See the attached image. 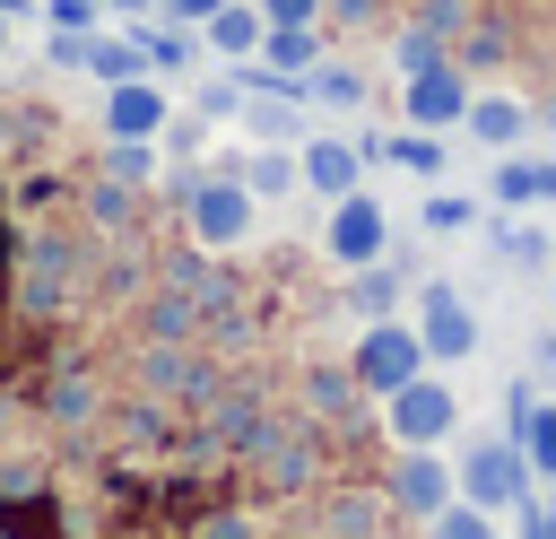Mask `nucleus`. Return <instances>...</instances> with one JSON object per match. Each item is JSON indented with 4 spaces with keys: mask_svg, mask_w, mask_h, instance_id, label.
<instances>
[{
    "mask_svg": "<svg viewBox=\"0 0 556 539\" xmlns=\"http://www.w3.org/2000/svg\"><path fill=\"white\" fill-rule=\"evenodd\" d=\"M469 17V0H417V26H434V35H452Z\"/></svg>",
    "mask_w": 556,
    "mask_h": 539,
    "instance_id": "32",
    "label": "nucleus"
},
{
    "mask_svg": "<svg viewBox=\"0 0 556 539\" xmlns=\"http://www.w3.org/2000/svg\"><path fill=\"white\" fill-rule=\"evenodd\" d=\"M382 426H391V443H443V435L460 426V400H452L434 374H417V383H400V391L382 400Z\"/></svg>",
    "mask_w": 556,
    "mask_h": 539,
    "instance_id": "3",
    "label": "nucleus"
},
{
    "mask_svg": "<svg viewBox=\"0 0 556 539\" xmlns=\"http://www.w3.org/2000/svg\"><path fill=\"white\" fill-rule=\"evenodd\" d=\"M417 339H426V356H469V348H478V313L434 278V287L417 296Z\"/></svg>",
    "mask_w": 556,
    "mask_h": 539,
    "instance_id": "9",
    "label": "nucleus"
},
{
    "mask_svg": "<svg viewBox=\"0 0 556 539\" xmlns=\"http://www.w3.org/2000/svg\"><path fill=\"white\" fill-rule=\"evenodd\" d=\"M495 252H504V261H521V270H530V261H539V252H547V235H539V226H504V235H495Z\"/></svg>",
    "mask_w": 556,
    "mask_h": 539,
    "instance_id": "29",
    "label": "nucleus"
},
{
    "mask_svg": "<svg viewBox=\"0 0 556 539\" xmlns=\"http://www.w3.org/2000/svg\"><path fill=\"white\" fill-rule=\"evenodd\" d=\"M391 504L417 513V522H434V513L452 504V461H434V443H400V461H391Z\"/></svg>",
    "mask_w": 556,
    "mask_h": 539,
    "instance_id": "8",
    "label": "nucleus"
},
{
    "mask_svg": "<svg viewBox=\"0 0 556 539\" xmlns=\"http://www.w3.org/2000/svg\"><path fill=\"white\" fill-rule=\"evenodd\" d=\"M165 122H174L165 78H122V87H104V139H165Z\"/></svg>",
    "mask_w": 556,
    "mask_h": 539,
    "instance_id": "7",
    "label": "nucleus"
},
{
    "mask_svg": "<svg viewBox=\"0 0 556 539\" xmlns=\"http://www.w3.org/2000/svg\"><path fill=\"white\" fill-rule=\"evenodd\" d=\"M139 35V61H148V78H182L208 43H200V26H182V17H139L130 26Z\"/></svg>",
    "mask_w": 556,
    "mask_h": 539,
    "instance_id": "11",
    "label": "nucleus"
},
{
    "mask_svg": "<svg viewBox=\"0 0 556 539\" xmlns=\"http://www.w3.org/2000/svg\"><path fill=\"white\" fill-rule=\"evenodd\" d=\"M295 174H304L321 200H348L356 174H365V148H356V139H295Z\"/></svg>",
    "mask_w": 556,
    "mask_h": 539,
    "instance_id": "10",
    "label": "nucleus"
},
{
    "mask_svg": "<svg viewBox=\"0 0 556 539\" xmlns=\"http://www.w3.org/2000/svg\"><path fill=\"white\" fill-rule=\"evenodd\" d=\"M87 217L96 226H130V183H96L87 191Z\"/></svg>",
    "mask_w": 556,
    "mask_h": 539,
    "instance_id": "27",
    "label": "nucleus"
},
{
    "mask_svg": "<svg viewBox=\"0 0 556 539\" xmlns=\"http://www.w3.org/2000/svg\"><path fill=\"white\" fill-rule=\"evenodd\" d=\"M104 17H122V26H139V17H156V0H104Z\"/></svg>",
    "mask_w": 556,
    "mask_h": 539,
    "instance_id": "34",
    "label": "nucleus"
},
{
    "mask_svg": "<svg viewBox=\"0 0 556 539\" xmlns=\"http://www.w3.org/2000/svg\"><path fill=\"white\" fill-rule=\"evenodd\" d=\"M52 409H61V417H87V409H96V383L61 374V383H52Z\"/></svg>",
    "mask_w": 556,
    "mask_h": 539,
    "instance_id": "30",
    "label": "nucleus"
},
{
    "mask_svg": "<svg viewBox=\"0 0 556 539\" xmlns=\"http://www.w3.org/2000/svg\"><path fill=\"white\" fill-rule=\"evenodd\" d=\"M348 374H356V391H382V400H391L400 383H417V374H426V339H417L408 322H391V313H382V322L356 339Z\"/></svg>",
    "mask_w": 556,
    "mask_h": 539,
    "instance_id": "2",
    "label": "nucleus"
},
{
    "mask_svg": "<svg viewBox=\"0 0 556 539\" xmlns=\"http://www.w3.org/2000/svg\"><path fill=\"white\" fill-rule=\"evenodd\" d=\"M252 61H269V70H278V78H304V70H313V61H321V26H269V35H261V52H252Z\"/></svg>",
    "mask_w": 556,
    "mask_h": 539,
    "instance_id": "16",
    "label": "nucleus"
},
{
    "mask_svg": "<svg viewBox=\"0 0 556 539\" xmlns=\"http://www.w3.org/2000/svg\"><path fill=\"white\" fill-rule=\"evenodd\" d=\"M0 52H9V17H0Z\"/></svg>",
    "mask_w": 556,
    "mask_h": 539,
    "instance_id": "35",
    "label": "nucleus"
},
{
    "mask_svg": "<svg viewBox=\"0 0 556 539\" xmlns=\"http://www.w3.org/2000/svg\"><path fill=\"white\" fill-rule=\"evenodd\" d=\"M348 304H356V313H365V322H382V313H391V304H400V278H391V270H374V261H365V270H356V287H348Z\"/></svg>",
    "mask_w": 556,
    "mask_h": 539,
    "instance_id": "23",
    "label": "nucleus"
},
{
    "mask_svg": "<svg viewBox=\"0 0 556 539\" xmlns=\"http://www.w3.org/2000/svg\"><path fill=\"white\" fill-rule=\"evenodd\" d=\"M460 496L469 504H521L530 496V461H521V443H469L460 452Z\"/></svg>",
    "mask_w": 556,
    "mask_h": 539,
    "instance_id": "5",
    "label": "nucleus"
},
{
    "mask_svg": "<svg viewBox=\"0 0 556 539\" xmlns=\"http://www.w3.org/2000/svg\"><path fill=\"white\" fill-rule=\"evenodd\" d=\"M460 130H469V139H486V148H521V130H530V104H521V96H469Z\"/></svg>",
    "mask_w": 556,
    "mask_h": 539,
    "instance_id": "14",
    "label": "nucleus"
},
{
    "mask_svg": "<svg viewBox=\"0 0 556 539\" xmlns=\"http://www.w3.org/2000/svg\"><path fill=\"white\" fill-rule=\"evenodd\" d=\"M104 183H130V191L156 183V139H113L104 148Z\"/></svg>",
    "mask_w": 556,
    "mask_h": 539,
    "instance_id": "21",
    "label": "nucleus"
},
{
    "mask_svg": "<svg viewBox=\"0 0 556 539\" xmlns=\"http://www.w3.org/2000/svg\"><path fill=\"white\" fill-rule=\"evenodd\" d=\"M513 443H521V461H530V478H556V409H521L513 417Z\"/></svg>",
    "mask_w": 556,
    "mask_h": 539,
    "instance_id": "19",
    "label": "nucleus"
},
{
    "mask_svg": "<svg viewBox=\"0 0 556 539\" xmlns=\"http://www.w3.org/2000/svg\"><path fill=\"white\" fill-rule=\"evenodd\" d=\"M400 113H408V130H460V113H469V70H460V61L417 70V78L400 87Z\"/></svg>",
    "mask_w": 556,
    "mask_h": 539,
    "instance_id": "4",
    "label": "nucleus"
},
{
    "mask_svg": "<svg viewBox=\"0 0 556 539\" xmlns=\"http://www.w3.org/2000/svg\"><path fill=\"white\" fill-rule=\"evenodd\" d=\"M304 104H365V78L348 61H313L304 70Z\"/></svg>",
    "mask_w": 556,
    "mask_h": 539,
    "instance_id": "20",
    "label": "nucleus"
},
{
    "mask_svg": "<svg viewBox=\"0 0 556 539\" xmlns=\"http://www.w3.org/2000/svg\"><path fill=\"white\" fill-rule=\"evenodd\" d=\"M261 35H269V17H261L252 0H226V9H208V17H200V43H208L217 61H252V52H261Z\"/></svg>",
    "mask_w": 556,
    "mask_h": 539,
    "instance_id": "12",
    "label": "nucleus"
},
{
    "mask_svg": "<svg viewBox=\"0 0 556 539\" xmlns=\"http://www.w3.org/2000/svg\"><path fill=\"white\" fill-rule=\"evenodd\" d=\"M426 226H434V235H460V226H478V200H460V191H434V200H426Z\"/></svg>",
    "mask_w": 556,
    "mask_h": 539,
    "instance_id": "26",
    "label": "nucleus"
},
{
    "mask_svg": "<svg viewBox=\"0 0 556 539\" xmlns=\"http://www.w3.org/2000/svg\"><path fill=\"white\" fill-rule=\"evenodd\" d=\"M495 200H504V209L556 200V165H547V156H521V148H504V165H495Z\"/></svg>",
    "mask_w": 556,
    "mask_h": 539,
    "instance_id": "15",
    "label": "nucleus"
},
{
    "mask_svg": "<svg viewBox=\"0 0 556 539\" xmlns=\"http://www.w3.org/2000/svg\"><path fill=\"white\" fill-rule=\"evenodd\" d=\"M252 9H261L269 26H321V9H330V0H252Z\"/></svg>",
    "mask_w": 556,
    "mask_h": 539,
    "instance_id": "28",
    "label": "nucleus"
},
{
    "mask_svg": "<svg viewBox=\"0 0 556 539\" xmlns=\"http://www.w3.org/2000/svg\"><path fill=\"white\" fill-rule=\"evenodd\" d=\"M208 9H226V0H156V17H182V26H200Z\"/></svg>",
    "mask_w": 556,
    "mask_h": 539,
    "instance_id": "33",
    "label": "nucleus"
},
{
    "mask_svg": "<svg viewBox=\"0 0 556 539\" xmlns=\"http://www.w3.org/2000/svg\"><path fill=\"white\" fill-rule=\"evenodd\" d=\"M365 156H391V165H408V174H443V139L434 130H391V139H356Z\"/></svg>",
    "mask_w": 556,
    "mask_h": 539,
    "instance_id": "18",
    "label": "nucleus"
},
{
    "mask_svg": "<svg viewBox=\"0 0 556 539\" xmlns=\"http://www.w3.org/2000/svg\"><path fill=\"white\" fill-rule=\"evenodd\" d=\"M182 209H191V235H200V252H235V243L252 235V209H261V200H252L235 174H191Z\"/></svg>",
    "mask_w": 556,
    "mask_h": 539,
    "instance_id": "1",
    "label": "nucleus"
},
{
    "mask_svg": "<svg viewBox=\"0 0 556 539\" xmlns=\"http://www.w3.org/2000/svg\"><path fill=\"white\" fill-rule=\"evenodd\" d=\"M547 122H556V104H547Z\"/></svg>",
    "mask_w": 556,
    "mask_h": 539,
    "instance_id": "36",
    "label": "nucleus"
},
{
    "mask_svg": "<svg viewBox=\"0 0 556 539\" xmlns=\"http://www.w3.org/2000/svg\"><path fill=\"white\" fill-rule=\"evenodd\" d=\"M235 104H243V87H235V78H208V87H200V113H208V122H226Z\"/></svg>",
    "mask_w": 556,
    "mask_h": 539,
    "instance_id": "31",
    "label": "nucleus"
},
{
    "mask_svg": "<svg viewBox=\"0 0 556 539\" xmlns=\"http://www.w3.org/2000/svg\"><path fill=\"white\" fill-rule=\"evenodd\" d=\"M382 200L374 191H348V200H330V235H321V252L339 261V270H365V261H382Z\"/></svg>",
    "mask_w": 556,
    "mask_h": 539,
    "instance_id": "6",
    "label": "nucleus"
},
{
    "mask_svg": "<svg viewBox=\"0 0 556 539\" xmlns=\"http://www.w3.org/2000/svg\"><path fill=\"white\" fill-rule=\"evenodd\" d=\"M78 70H87V78H104V87H122V78H148V61H139V35H130V26H96Z\"/></svg>",
    "mask_w": 556,
    "mask_h": 539,
    "instance_id": "13",
    "label": "nucleus"
},
{
    "mask_svg": "<svg viewBox=\"0 0 556 539\" xmlns=\"http://www.w3.org/2000/svg\"><path fill=\"white\" fill-rule=\"evenodd\" d=\"M35 9H43L52 35H96L104 26V0H35Z\"/></svg>",
    "mask_w": 556,
    "mask_h": 539,
    "instance_id": "24",
    "label": "nucleus"
},
{
    "mask_svg": "<svg viewBox=\"0 0 556 539\" xmlns=\"http://www.w3.org/2000/svg\"><path fill=\"white\" fill-rule=\"evenodd\" d=\"M235 183H243L252 200H287L304 174H295V148H252V156L235 165Z\"/></svg>",
    "mask_w": 556,
    "mask_h": 539,
    "instance_id": "17",
    "label": "nucleus"
},
{
    "mask_svg": "<svg viewBox=\"0 0 556 539\" xmlns=\"http://www.w3.org/2000/svg\"><path fill=\"white\" fill-rule=\"evenodd\" d=\"M434 61H452V52H443V35H434V26H400L391 70H400V78H417V70H434Z\"/></svg>",
    "mask_w": 556,
    "mask_h": 539,
    "instance_id": "22",
    "label": "nucleus"
},
{
    "mask_svg": "<svg viewBox=\"0 0 556 539\" xmlns=\"http://www.w3.org/2000/svg\"><path fill=\"white\" fill-rule=\"evenodd\" d=\"M426 539H495V530H486V504L460 496V504H443V513L426 522Z\"/></svg>",
    "mask_w": 556,
    "mask_h": 539,
    "instance_id": "25",
    "label": "nucleus"
}]
</instances>
